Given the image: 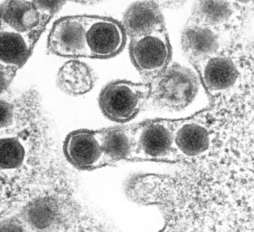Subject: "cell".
I'll return each mask as SVG.
<instances>
[{
    "label": "cell",
    "mask_w": 254,
    "mask_h": 232,
    "mask_svg": "<svg viewBox=\"0 0 254 232\" xmlns=\"http://www.w3.org/2000/svg\"><path fill=\"white\" fill-rule=\"evenodd\" d=\"M253 54L240 40L221 52L190 60L211 100L224 115H253Z\"/></svg>",
    "instance_id": "1"
},
{
    "label": "cell",
    "mask_w": 254,
    "mask_h": 232,
    "mask_svg": "<svg viewBox=\"0 0 254 232\" xmlns=\"http://www.w3.org/2000/svg\"><path fill=\"white\" fill-rule=\"evenodd\" d=\"M229 133L226 120L209 108L185 119L173 120L177 163L200 161L213 154Z\"/></svg>",
    "instance_id": "2"
},
{
    "label": "cell",
    "mask_w": 254,
    "mask_h": 232,
    "mask_svg": "<svg viewBox=\"0 0 254 232\" xmlns=\"http://www.w3.org/2000/svg\"><path fill=\"white\" fill-rule=\"evenodd\" d=\"M149 100L155 106L181 110L192 102L197 94L198 80L191 71L173 63L149 83Z\"/></svg>",
    "instance_id": "3"
},
{
    "label": "cell",
    "mask_w": 254,
    "mask_h": 232,
    "mask_svg": "<svg viewBox=\"0 0 254 232\" xmlns=\"http://www.w3.org/2000/svg\"><path fill=\"white\" fill-rule=\"evenodd\" d=\"M132 126L131 162L177 163L173 142V120H147Z\"/></svg>",
    "instance_id": "4"
},
{
    "label": "cell",
    "mask_w": 254,
    "mask_h": 232,
    "mask_svg": "<svg viewBox=\"0 0 254 232\" xmlns=\"http://www.w3.org/2000/svg\"><path fill=\"white\" fill-rule=\"evenodd\" d=\"M149 84L118 80L101 91L99 104L104 115L112 121L125 123L137 115L149 100Z\"/></svg>",
    "instance_id": "5"
},
{
    "label": "cell",
    "mask_w": 254,
    "mask_h": 232,
    "mask_svg": "<svg viewBox=\"0 0 254 232\" xmlns=\"http://www.w3.org/2000/svg\"><path fill=\"white\" fill-rule=\"evenodd\" d=\"M129 50L134 66L150 82L166 69L171 60V47L166 29L131 40Z\"/></svg>",
    "instance_id": "6"
},
{
    "label": "cell",
    "mask_w": 254,
    "mask_h": 232,
    "mask_svg": "<svg viewBox=\"0 0 254 232\" xmlns=\"http://www.w3.org/2000/svg\"><path fill=\"white\" fill-rule=\"evenodd\" d=\"M83 19L88 57H112L124 48L126 34L118 21L94 15H83Z\"/></svg>",
    "instance_id": "7"
},
{
    "label": "cell",
    "mask_w": 254,
    "mask_h": 232,
    "mask_svg": "<svg viewBox=\"0 0 254 232\" xmlns=\"http://www.w3.org/2000/svg\"><path fill=\"white\" fill-rule=\"evenodd\" d=\"M249 1H198L187 23L227 30L242 29Z\"/></svg>",
    "instance_id": "8"
},
{
    "label": "cell",
    "mask_w": 254,
    "mask_h": 232,
    "mask_svg": "<svg viewBox=\"0 0 254 232\" xmlns=\"http://www.w3.org/2000/svg\"><path fill=\"white\" fill-rule=\"evenodd\" d=\"M63 152L67 161L80 170L112 166L101 145L99 130L82 129L71 132L64 141Z\"/></svg>",
    "instance_id": "9"
},
{
    "label": "cell",
    "mask_w": 254,
    "mask_h": 232,
    "mask_svg": "<svg viewBox=\"0 0 254 232\" xmlns=\"http://www.w3.org/2000/svg\"><path fill=\"white\" fill-rule=\"evenodd\" d=\"M241 29L222 30L203 25H186L182 45L189 60L221 52L240 40Z\"/></svg>",
    "instance_id": "10"
},
{
    "label": "cell",
    "mask_w": 254,
    "mask_h": 232,
    "mask_svg": "<svg viewBox=\"0 0 254 232\" xmlns=\"http://www.w3.org/2000/svg\"><path fill=\"white\" fill-rule=\"evenodd\" d=\"M53 16L33 1H6L0 5V25L37 40Z\"/></svg>",
    "instance_id": "11"
},
{
    "label": "cell",
    "mask_w": 254,
    "mask_h": 232,
    "mask_svg": "<svg viewBox=\"0 0 254 232\" xmlns=\"http://www.w3.org/2000/svg\"><path fill=\"white\" fill-rule=\"evenodd\" d=\"M48 48L59 56L88 57L83 15L57 20L49 34Z\"/></svg>",
    "instance_id": "12"
},
{
    "label": "cell",
    "mask_w": 254,
    "mask_h": 232,
    "mask_svg": "<svg viewBox=\"0 0 254 232\" xmlns=\"http://www.w3.org/2000/svg\"><path fill=\"white\" fill-rule=\"evenodd\" d=\"M21 214L30 232H54L63 224L61 206L53 196L34 198L24 206Z\"/></svg>",
    "instance_id": "13"
},
{
    "label": "cell",
    "mask_w": 254,
    "mask_h": 232,
    "mask_svg": "<svg viewBox=\"0 0 254 232\" xmlns=\"http://www.w3.org/2000/svg\"><path fill=\"white\" fill-rule=\"evenodd\" d=\"M130 40L166 28L161 8L157 1H138L126 11L122 24Z\"/></svg>",
    "instance_id": "14"
},
{
    "label": "cell",
    "mask_w": 254,
    "mask_h": 232,
    "mask_svg": "<svg viewBox=\"0 0 254 232\" xmlns=\"http://www.w3.org/2000/svg\"><path fill=\"white\" fill-rule=\"evenodd\" d=\"M39 94L35 90L7 91L0 94V130L11 127L20 116L41 110Z\"/></svg>",
    "instance_id": "15"
},
{
    "label": "cell",
    "mask_w": 254,
    "mask_h": 232,
    "mask_svg": "<svg viewBox=\"0 0 254 232\" xmlns=\"http://www.w3.org/2000/svg\"><path fill=\"white\" fill-rule=\"evenodd\" d=\"M37 41L0 25V63L18 70L31 56Z\"/></svg>",
    "instance_id": "16"
},
{
    "label": "cell",
    "mask_w": 254,
    "mask_h": 232,
    "mask_svg": "<svg viewBox=\"0 0 254 232\" xmlns=\"http://www.w3.org/2000/svg\"><path fill=\"white\" fill-rule=\"evenodd\" d=\"M133 126H116L99 130L101 145L113 166L130 161L133 150Z\"/></svg>",
    "instance_id": "17"
},
{
    "label": "cell",
    "mask_w": 254,
    "mask_h": 232,
    "mask_svg": "<svg viewBox=\"0 0 254 232\" xmlns=\"http://www.w3.org/2000/svg\"><path fill=\"white\" fill-rule=\"evenodd\" d=\"M58 85L67 94L77 95L90 91L94 86V73L83 62L73 60L67 62L59 70Z\"/></svg>",
    "instance_id": "18"
},
{
    "label": "cell",
    "mask_w": 254,
    "mask_h": 232,
    "mask_svg": "<svg viewBox=\"0 0 254 232\" xmlns=\"http://www.w3.org/2000/svg\"><path fill=\"white\" fill-rule=\"evenodd\" d=\"M25 151L18 138L0 139V168L12 170L22 165Z\"/></svg>",
    "instance_id": "19"
},
{
    "label": "cell",
    "mask_w": 254,
    "mask_h": 232,
    "mask_svg": "<svg viewBox=\"0 0 254 232\" xmlns=\"http://www.w3.org/2000/svg\"><path fill=\"white\" fill-rule=\"evenodd\" d=\"M17 70L0 63V94L8 90Z\"/></svg>",
    "instance_id": "20"
},
{
    "label": "cell",
    "mask_w": 254,
    "mask_h": 232,
    "mask_svg": "<svg viewBox=\"0 0 254 232\" xmlns=\"http://www.w3.org/2000/svg\"><path fill=\"white\" fill-rule=\"evenodd\" d=\"M0 232H30L15 218H6L0 221Z\"/></svg>",
    "instance_id": "21"
},
{
    "label": "cell",
    "mask_w": 254,
    "mask_h": 232,
    "mask_svg": "<svg viewBox=\"0 0 254 232\" xmlns=\"http://www.w3.org/2000/svg\"><path fill=\"white\" fill-rule=\"evenodd\" d=\"M160 232H254V231L241 229H232V228L209 227L196 228V229L185 230L160 231Z\"/></svg>",
    "instance_id": "22"
},
{
    "label": "cell",
    "mask_w": 254,
    "mask_h": 232,
    "mask_svg": "<svg viewBox=\"0 0 254 232\" xmlns=\"http://www.w3.org/2000/svg\"><path fill=\"white\" fill-rule=\"evenodd\" d=\"M69 232H114L107 227L97 225L90 223L81 226L73 228L69 230Z\"/></svg>",
    "instance_id": "23"
},
{
    "label": "cell",
    "mask_w": 254,
    "mask_h": 232,
    "mask_svg": "<svg viewBox=\"0 0 254 232\" xmlns=\"http://www.w3.org/2000/svg\"><path fill=\"white\" fill-rule=\"evenodd\" d=\"M158 5L160 7H180L181 5H183L184 1H158Z\"/></svg>",
    "instance_id": "24"
}]
</instances>
